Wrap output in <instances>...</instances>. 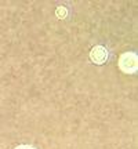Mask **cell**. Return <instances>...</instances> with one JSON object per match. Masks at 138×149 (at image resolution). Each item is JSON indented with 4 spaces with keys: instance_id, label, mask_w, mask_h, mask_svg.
Here are the masks:
<instances>
[{
    "instance_id": "cell-1",
    "label": "cell",
    "mask_w": 138,
    "mask_h": 149,
    "mask_svg": "<svg viewBox=\"0 0 138 149\" xmlns=\"http://www.w3.org/2000/svg\"><path fill=\"white\" fill-rule=\"evenodd\" d=\"M117 66L126 74H134L138 70V55L134 51H126L119 57Z\"/></svg>"
},
{
    "instance_id": "cell-2",
    "label": "cell",
    "mask_w": 138,
    "mask_h": 149,
    "mask_svg": "<svg viewBox=\"0 0 138 149\" xmlns=\"http://www.w3.org/2000/svg\"><path fill=\"white\" fill-rule=\"evenodd\" d=\"M109 57L108 48L102 44H97L90 50V59L93 64L95 65H104L106 62V59Z\"/></svg>"
},
{
    "instance_id": "cell-3",
    "label": "cell",
    "mask_w": 138,
    "mask_h": 149,
    "mask_svg": "<svg viewBox=\"0 0 138 149\" xmlns=\"http://www.w3.org/2000/svg\"><path fill=\"white\" fill-rule=\"evenodd\" d=\"M14 149H37V148H36V146H33V145L22 144V145H18V146H15Z\"/></svg>"
}]
</instances>
